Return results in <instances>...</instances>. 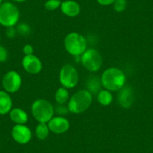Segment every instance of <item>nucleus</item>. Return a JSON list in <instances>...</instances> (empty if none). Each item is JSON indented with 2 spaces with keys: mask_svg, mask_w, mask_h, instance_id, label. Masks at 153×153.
I'll return each instance as SVG.
<instances>
[{
  "mask_svg": "<svg viewBox=\"0 0 153 153\" xmlns=\"http://www.w3.org/2000/svg\"><path fill=\"white\" fill-rule=\"evenodd\" d=\"M101 80L104 89L115 92L120 90L125 86L126 77L122 70L117 68H110L103 72Z\"/></svg>",
  "mask_w": 153,
  "mask_h": 153,
  "instance_id": "nucleus-1",
  "label": "nucleus"
},
{
  "mask_svg": "<svg viewBox=\"0 0 153 153\" xmlns=\"http://www.w3.org/2000/svg\"><path fill=\"white\" fill-rule=\"evenodd\" d=\"M92 102V95L86 89H83L74 94L68 101L69 112L79 114L86 111Z\"/></svg>",
  "mask_w": 153,
  "mask_h": 153,
  "instance_id": "nucleus-2",
  "label": "nucleus"
},
{
  "mask_svg": "<svg viewBox=\"0 0 153 153\" xmlns=\"http://www.w3.org/2000/svg\"><path fill=\"white\" fill-rule=\"evenodd\" d=\"M65 50L74 56H81L87 48V42L84 36L77 32H71L66 35L64 41Z\"/></svg>",
  "mask_w": 153,
  "mask_h": 153,
  "instance_id": "nucleus-3",
  "label": "nucleus"
},
{
  "mask_svg": "<svg viewBox=\"0 0 153 153\" xmlns=\"http://www.w3.org/2000/svg\"><path fill=\"white\" fill-rule=\"evenodd\" d=\"M32 113L38 123H48L53 117L54 108L45 99H38L32 104Z\"/></svg>",
  "mask_w": 153,
  "mask_h": 153,
  "instance_id": "nucleus-4",
  "label": "nucleus"
},
{
  "mask_svg": "<svg viewBox=\"0 0 153 153\" xmlns=\"http://www.w3.org/2000/svg\"><path fill=\"white\" fill-rule=\"evenodd\" d=\"M20 18L18 8L11 2H5L0 5V24L5 27L15 26Z\"/></svg>",
  "mask_w": 153,
  "mask_h": 153,
  "instance_id": "nucleus-5",
  "label": "nucleus"
},
{
  "mask_svg": "<svg viewBox=\"0 0 153 153\" xmlns=\"http://www.w3.org/2000/svg\"><path fill=\"white\" fill-rule=\"evenodd\" d=\"M81 62L86 70L92 72H96L101 68L102 65V56L97 50L90 48L81 55Z\"/></svg>",
  "mask_w": 153,
  "mask_h": 153,
  "instance_id": "nucleus-6",
  "label": "nucleus"
},
{
  "mask_svg": "<svg viewBox=\"0 0 153 153\" xmlns=\"http://www.w3.org/2000/svg\"><path fill=\"white\" fill-rule=\"evenodd\" d=\"M59 81L62 87L65 89L75 87L79 81L78 72L71 65H65L60 70Z\"/></svg>",
  "mask_w": 153,
  "mask_h": 153,
  "instance_id": "nucleus-7",
  "label": "nucleus"
},
{
  "mask_svg": "<svg viewBox=\"0 0 153 153\" xmlns=\"http://www.w3.org/2000/svg\"><path fill=\"white\" fill-rule=\"evenodd\" d=\"M2 83L5 92L14 93L21 87L22 78L17 71H9L4 75Z\"/></svg>",
  "mask_w": 153,
  "mask_h": 153,
  "instance_id": "nucleus-8",
  "label": "nucleus"
},
{
  "mask_svg": "<svg viewBox=\"0 0 153 153\" xmlns=\"http://www.w3.org/2000/svg\"><path fill=\"white\" fill-rule=\"evenodd\" d=\"M11 136L14 141L20 144H26L32 139V131L25 125H15L11 130Z\"/></svg>",
  "mask_w": 153,
  "mask_h": 153,
  "instance_id": "nucleus-9",
  "label": "nucleus"
},
{
  "mask_svg": "<svg viewBox=\"0 0 153 153\" xmlns=\"http://www.w3.org/2000/svg\"><path fill=\"white\" fill-rule=\"evenodd\" d=\"M22 65L24 70L31 74L40 73L42 69V61L33 54L25 56L22 60Z\"/></svg>",
  "mask_w": 153,
  "mask_h": 153,
  "instance_id": "nucleus-10",
  "label": "nucleus"
},
{
  "mask_svg": "<svg viewBox=\"0 0 153 153\" xmlns=\"http://www.w3.org/2000/svg\"><path fill=\"white\" fill-rule=\"evenodd\" d=\"M48 123L50 131L57 134L65 133L70 128L68 120L62 117H53Z\"/></svg>",
  "mask_w": 153,
  "mask_h": 153,
  "instance_id": "nucleus-11",
  "label": "nucleus"
},
{
  "mask_svg": "<svg viewBox=\"0 0 153 153\" xmlns=\"http://www.w3.org/2000/svg\"><path fill=\"white\" fill-rule=\"evenodd\" d=\"M118 94L117 101L123 108L128 109L131 107L134 101V92L130 86H123Z\"/></svg>",
  "mask_w": 153,
  "mask_h": 153,
  "instance_id": "nucleus-12",
  "label": "nucleus"
},
{
  "mask_svg": "<svg viewBox=\"0 0 153 153\" xmlns=\"http://www.w3.org/2000/svg\"><path fill=\"white\" fill-rule=\"evenodd\" d=\"M60 8H61L62 12L68 17H76L80 12V5L74 0L64 1L62 2Z\"/></svg>",
  "mask_w": 153,
  "mask_h": 153,
  "instance_id": "nucleus-13",
  "label": "nucleus"
},
{
  "mask_svg": "<svg viewBox=\"0 0 153 153\" xmlns=\"http://www.w3.org/2000/svg\"><path fill=\"white\" fill-rule=\"evenodd\" d=\"M12 99L5 91H0V115L10 113L12 108Z\"/></svg>",
  "mask_w": 153,
  "mask_h": 153,
  "instance_id": "nucleus-14",
  "label": "nucleus"
},
{
  "mask_svg": "<svg viewBox=\"0 0 153 153\" xmlns=\"http://www.w3.org/2000/svg\"><path fill=\"white\" fill-rule=\"evenodd\" d=\"M10 119L16 125H24L28 122V114L20 108L11 109L9 113Z\"/></svg>",
  "mask_w": 153,
  "mask_h": 153,
  "instance_id": "nucleus-15",
  "label": "nucleus"
},
{
  "mask_svg": "<svg viewBox=\"0 0 153 153\" xmlns=\"http://www.w3.org/2000/svg\"><path fill=\"white\" fill-rule=\"evenodd\" d=\"M101 79L98 78V76H92L87 80L86 83V90L89 91L91 94H98L101 90Z\"/></svg>",
  "mask_w": 153,
  "mask_h": 153,
  "instance_id": "nucleus-16",
  "label": "nucleus"
},
{
  "mask_svg": "<svg viewBox=\"0 0 153 153\" xmlns=\"http://www.w3.org/2000/svg\"><path fill=\"white\" fill-rule=\"evenodd\" d=\"M113 95L107 89H101L97 95V99L99 104L103 106H108L113 101Z\"/></svg>",
  "mask_w": 153,
  "mask_h": 153,
  "instance_id": "nucleus-17",
  "label": "nucleus"
},
{
  "mask_svg": "<svg viewBox=\"0 0 153 153\" xmlns=\"http://www.w3.org/2000/svg\"><path fill=\"white\" fill-rule=\"evenodd\" d=\"M50 129L48 127V125L45 123H39L37 126L36 129H35V135H36L37 138L39 140H44L47 139L49 135Z\"/></svg>",
  "mask_w": 153,
  "mask_h": 153,
  "instance_id": "nucleus-18",
  "label": "nucleus"
},
{
  "mask_svg": "<svg viewBox=\"0 0 153 153\" xmlns=\"http://www.w3.org/2000/svg\"><path fill=\"white\" fill-rule=\"evenodd\" d=\"M55 99L59 104H65L69 101V93L67 89L61 87L58 89L55 94Z\"/></svg>",
  "mask_w": 153,
  "mask_h": 153,
  "instance_id": "nucleus-19",
  "label": "nucleus"
},
{
  "mask_svg": "<svg viewBox=\"0 0 153 153\" xmlns=\"http://www.w3.org/2000/svg\"><path fill=\"white\" fill-rule=\"evenodd\" d=\"M61 4L60 0H48L45 4V7L48 11H55L61 6Z\"/></svg>",
  "mask_w": 153,
  "mask_h": 153,
  "instance_id": "nucleus-20",
  "label": "nucleus"
},
{
  "mask_svg": "<svg viewBox=\"0 0 153 153\" xmlns=\"http://www.w3.org/2000/svg\"><path fill=\"white\" fill-rule=\"evenodd\" d=\"M113 4H114L113 8L115 11L120 13L126 10V6H127V1L126 0H116V2Z\"/></svg>",
  "mask_w": 153,
  "mask_h": 153,
  "instance_id": "nucleus-21",
  "label": "nucleus"
},
{
  "mask_svg": "<svg viewBox=\"0 0 153 153\" xmlns=\"http://www.w3.org/2000/svg\"><path fill=\"white\" fill-rule=\"evenodd\" d=\"M17 32L20 35H23V36H26V35H29V34L31 33V28L28 24L21 23V24H19L17 26Z\"/></svg>",
  "mask_w": 153,
  "mask_h": 153,
  "instance_id": "nucleus-22",
  "label": "nucleus"
},
{
  "mask_svg": "<svg viewBox=\"0 0 153 153\" xmlns=\"http://www.w3.org/2000/svg\"><path fill=\"white\" fill-rule=\"evenodd\" d=\"M8 58V52L5 48L0 45V62H5Z\"/></svg>",
  "mask_w": 153,
  "mask_h": 153,
  "instance_id": "nucleus-23",
  "label": "nucleus"
},
{
  "mask_svg": "<svg viewBox=\"0 0 153 153\" xmlns=\"http://www.w3.org/2000/svg\"><path fill=\"white\" fill-rule=\"evenodd\" d=\"M56 111L60 115H67L69 112V110L68 107L64 106V104H59L56 107Z\"/></svg>",
  "mask_w": 153,
  "mask_h": 153,
  "instance_id": "nucleus-24",
  "label": "nucleus"
},
{
  "mask_svg": "<svg viewBox=\"0 0 153 153\" xmlns=\"http://www.w3.org/2000/svg\"><path fill=\"white\" fill-rule=\"evenodd\" d=\"M23 51L26 56L32 55V54H33L34 48L31 45H26L23 47Z\"/></svg>",
  "mask_w": 153,
  "mask_h": 153,
  "instance_id": "nucleus-25",
  "label": "nucleus"
},
{
  "mask_svg": "<svg viewBox=\"0 0 153 153\" xmlns=\"http://www.w3.org/2000/svg\"><path fill=\"white\" fill-rule=\"evenodd\" d=\"M17 33V29H14V26L12 27H8L7 28V30H6V35L8 38H14L16 36V34Z\"/></svg>",
  "mask_w": 153,
  "mask_h": 153,
  "instance_id": "nucleus-26",
  "label": "nucleus"
},
{
  "mask_svg": "<svg viewBox=\"0 0 153 153\" xmlns=\"http://www.w3.org/2000/svg\"><path fill=\"white\" fill-rule=\"evenodd\" d=\"M97 2L99 5H103V6H107L110 5L116 2V0H97Z\"/></svg>",
  "mask_w": 153,
  "mask_h": 153,
  "instance_id": "nucleus-27",
  "label": "nucleus"
},
{
  "mask_svg": "<svg viewBox=\"0 0 153 153\" xmlns=\"http://www.w3.org/2000/svg\"><path fill=\"white\" fill-rule=\"evenodd\" d=\"M12 1H14V2H23L26 0H12Z\"/></svg>",
  "mask_w": 153,
  "mask_h": 153,
  "instance_id": "nucleus-28",
  "label": "nucleus"
},
{
  "mask_svg": "<svg viewBox=\"0 0 153 153\" xmlns=\"http://www.w3.org/2000/svg\"><path fill=\"white\" fill-rule=\"evenodd\" d=\"M2 4V0H0V5Z\"/></svg>",
  "mask_w": 153,
  "mask_h": 153,
  "instance_id": "nucleus-29",
  "label": "nucleus"
}]
</instances>
